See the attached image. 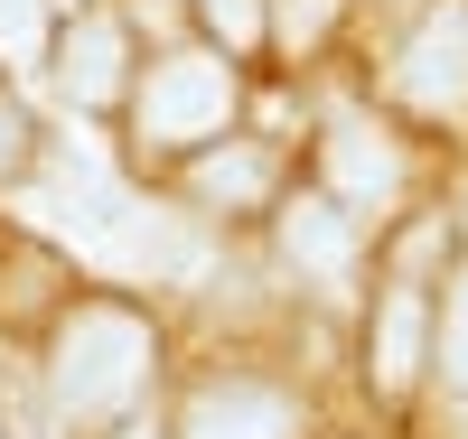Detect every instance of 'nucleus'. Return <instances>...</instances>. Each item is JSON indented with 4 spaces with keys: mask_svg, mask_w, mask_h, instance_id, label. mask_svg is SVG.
<instances>
[{
    "mask_svg": "<svg viewBox=\"0 0 468 439\" xmlns=\"http://www.w3.org/2000/svg\"><path fill=\"white\" fill-rule=\"evenodd\" d=\"M150 365H160V346H150V318L112 308V299H85L57 328V365H48V392L66 421H112L132 402V392L150 383Z\"/></svg>",
    "mask_w": 468,
    "mask_h": 439,
    "instance_id": "f257e3e1",
    "label": "nucleus"
},
{
    "mask_svg": "<svg viewBox=\"0 0 468 439\" xmlns=\"http://www.w3.org/2000/svg\"><path fill=\"white\" fill-rule=\"evenodd\" d=\"M225 112H234V66L207 57V47H169L132 94V131L150 150H197V141L225 131Z\"/></svg>",
    "mask_w": 468,
    "mask_h": 439,
    "instance_id": "f03ea898",
    "label": "nucleus"
},
{
    "mask_svg": "<svg viewBox=\"0 0 468 439\" xmlns=\"http://www.w3.org/2000/svg\"><path fill=\"white\" fill-rule=\"evenodd\" d=\"M319 159H328V187H337V206H346V215H394V206H403V187H412L403 141L384 131V122H366V112H328Z\"/></svg>",
    "mask_w": 468,
    "mask_h": 439,
    "instance_id": "7ed1b4c3",
    "label": "nucleus"
},
{
    "mask_svg": "<svg viewBox=\"0 0 468 439\" xmlns=\"http://www.w3.org/2000/svg\"><path fill=\"white\" fill-rule=\"evenodd\" d=\"M394 85H403V103L431 112V122H459V112H468V10H459V0H431V10H421Z\"/></svg>",
    "mask_w": 468,
    "mask_h": 439,
    "instance_id": "20e7f679",
    "label": "nucleus"
},
{
    "mask_svg": "<svg viewBox=\"0 0 468 439\" xmlns=\"http://www.w3.org/2000/svg\"><path fill=\"white\" fill-rule=\"evenodd\" d=\"M178 439H300V402L262 374H216L187 392Z\"/></svg>",
    "mask_w": 468,
    "mask_h": 439,
    "instance_id": "39448f33",
    "label": "nucleus"
},
{
    "mask_svg": "<svg viewBox=\"0 0 468 439\" xmlns=\"http://www.w3.org/2000/svg\"><path fill=\"white\" fill-rule=\"evenodd\" d=\"M282 253H291V271H309L328 299L356 290V262H366L356 215H346L337 196H300V206H282Z\"/></svg>",
    "mask_w": 468,
    "mask_h": 439,
    "instance_id": "423d86ee",
    "label": "nucleus"
},
{
    "mask_svg": "<svg viewBox=\"0 0 468 439\" xmlns=\"http://www.w3.org/2000/svg\"><path fill=\"white\" fill-rule=\"evenodd\" d=\"M57 85H66V103H75V112H94V103L122 94V19H103V10L75 19L66 57H57Z\"/></svg>",
    "mask_w": 468,
    "mask_h": 439,
    "instance_id": "0eeeda50",
    "label": "nucleus"
},
{
    "mask_svg": "<svg viewBox=\"0 0 468 439\" xmlns=\"http://www.w3.org/2000/svg\"><path fill=\"white\" fill-rule=\"evenodd\" d=\"M421 337H431V299H421V281H394L375 308V383L403 392L421 374Z\"/></svg>",
    "mask_w": 468,
    "mask_h": 439,
    "instance_id": "6e6552de",
    "label": "nucleus"
},
{
    "mask_svg": "<svg viewBox=\"0 0 468 439\" xmlns=\"http://www.w3.org/2000/svg\"><path fill=\"white\" fill-rule=\"evenodd\" d=\"M197 196H207V206H262V196H271V150H253V141H234V150H207L197 159Z\"/></svg>",
    "mask_w": 468,
    "mask_h": 439,
    "instance_id": "1a4fd4ad",
    "label": "nucleus"
},
{
    "mask_svg": "<svg viewBox=\"0 0 468 439\" xmlns=\"http://www.w3.org/2000/svg\"><path fill=\"white\" fill-rule=\"evenodd\" d=\"M48 57V0H0V66Z\"/></svg>",
    "mask_w": 468,
    "mask_h": 439,
    "instance_id": "9d476101",
    "label": "nucleus"
},
{
    "mask_svg": "<svg viewBox=\"0 0 468 439\" xmlns=\"http://www.w3.org/2000/svg\"><path fill=\"white\" fill-rule=\"evenodd\" d=\"M441 374L468 392V262L450 271V299H441Z\"/></svg>",
    "mask_w": 468,
    "mask_h": 439,
    "instance_id": "9b49d317",
    "label": "nucleus"
},
{
    "mask_svg": "<svg viewBox=\"0 0 468 439\" xmlns=\"http://www.w3.org/2000/svg\"><path fill=\"white\" fill-rule=\"evenodd\" d=\"M28 159H37V131H28V112L0 94V187H10V178H28Z\"/></svg>",
    "mask_w": 468,
    "mask_h": 439,
    "instance_id": "f8f14e48",
    "label": "nucleus"
},
{
    "mask_svg": "<svg viewBox=\"0 0 468 439\" xmlns=\"http://www.w3.org/2000/svg\"><path fill=\"white\" fill-rule=\"evenodd\" d=\"M197 19L225 37V47H253L262 37V0H197Z\"/></svg>",
    "mask_w": 468,
    "mask_h": 439,
    "instance_id": "ddd939ff",
    "label": "nucleus"
},
{
    "mask_svg": "<svg viewBox=\"0 0 468 439\" xmlns=\"http://www.w3.org/2000/svg\"><path fill=\"white\" fill-rule=\"evenodd\" d=\"M328 10H337V0H291V10H282V37H291V47H300V37H319Z\"/></svg>",
    "mask_w": 468,
    "mask_h": 439,
    "instance_id": "4468645a",
    "label": "nucleus"
},
{
    "mask_svg": "<svg viewBox=\"0 0 468 439\" xmlns=\"http://www.w3.org/2000/svg\"><path fill=\"white\" fill-rule=\"evenodd\" d=\"M122 439H160V430H150V421H132V430H122Z\"/></svg>",
    "mask_w": 468,
    "mask_h": 439,
    "instance_id": "2eb2a0df",
    "label": "nucleus"
}]
</instances>
